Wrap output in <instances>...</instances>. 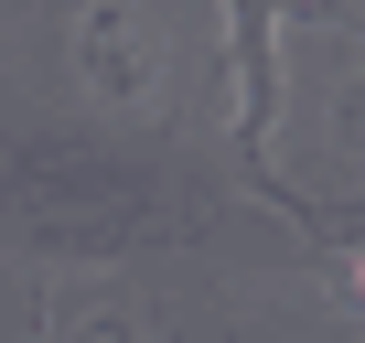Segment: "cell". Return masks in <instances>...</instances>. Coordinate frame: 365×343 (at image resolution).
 <instances>
[{
  "mask_svg": "<svg viewBox=\"0 0 365 343\" xmlns=\"http://www.w3.org/2000/svg\"><path fill=\"white\" fill-rule=\"evenodd\" d=\"M354 290H365V258H354Z\"/></svg>",
  "mask_w": 365,
  "mask_h": 343,
  "instance_id": "obj_1",
  "label": "cell"
}]
</instances>
